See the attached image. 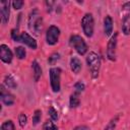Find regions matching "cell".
Here are the masks:
<instances>
[{
	"label": "cell",
	"instance_id": "cell-30",
	"mask_svg": "<svg viewBox=\"0 0 130 130\" xmlns=\"http://www.w3.org/2000/svg\"><path fill=\"white\" fill-rule=\"evenodd\" d=\"M54 4H55V2H53V1H46L45 2V5H46V8H47V11L48 12H51L52 11Z\"/></svg>",
	"mask_w": 130,
	"mask_h": 130
},
{
	"label": "cell",
	"instance_id": "cell-23",
	"mask_svg": "<svg viewBox=\"0 0 130 130\" xmlns=\"http://www.w3.org/2000/svg\"><path fill=\"white\" fill-rule=\"evenodd\" d=\"M1 130H15V126L11 120H7L2 123Z\"/></svg>",
	"mask_w": 130,
	"mask_h": 130
},
{
	"label": "cell",
	"instance_id": "cell-26",
	"mask_svg": "<svg viewBox=\"0 0 130 130\" xmlns=\"http://www.w3.org/2000/svg\"><path fill=\"white\" fill-rule=\"evenodd\" d=\"M18 122H19V126L21 128H23L25 125H26V122H27V118L25 116V114L23 113H20L19 116H18Z\"/></svg>",
	"mask_w": 130,
	"mask_h": 130
},
{
	"label": "cell",
	"instance_id": "cell-13",
	"mask_svg": "<svg viewBox=\"0 0 130 130\" xmlns=\"http://www.w3.org/2000/svg\"><path fill=\"white\" fill-rule=\"evenodd\" d=\"M81 68H82L81 61H80L77 57L73 56V57L70 59V69H71V71H72L73 73H75V74H78V73L80 72Z\"/></svg>",
	"mask_w": 130,
	"mask_h": 130
},
{
	"label": "cell",
	"instance_id": "cell-17",
	"mask_svg": "<svg viewBox=\"0 0 130 130\" xmlns=\"http://www.w3.org/2000/svg\"><path fill=\"white\" fill-rule=\"evenodd\" d=\"M79 94H76V93H72L70 95V99H69V105H70V108L74 109V108H77L80 104V100L78 98Z\"/></svg>",
	"mask_w": 130,
	"mask_h": 130
},
{
	"label": "cell",
	"instance_id": "cell-21",
	"mask_svg": "<svg viewBox=\"0 0 130 130\" xmlns=\"http://www.w3.org/2000/svg\"><path fill=\"white\" fill-rule=\"evenodd\" d=\"M43 130H58V128L52 120H47L43 125Z\"/></svg>",
	"mask_w": 130,
	"mask_h": 130
},
{
	"label": "cell",
	"instance_id": "cell-2",
	"mask_svg": "<svg viewBox=\"0 0 130 130\" xmlns=\"http://www.w3.org/2000/svg\"><path fill=\"white\" fill-rule=\"evenodd\" d=\"M86 64L92 78H98L101 69V57L98 53L90 51L86 56Z\"/></svg>",
	"mask_w": 130,
	"mask_h": 130
},
{
	"label": "cell",
	"instance_id": "cell-4",
	"mask_svg": "<svg viewBox=\"0 0 130 130\" xmlns=\"http://www.w3.org/2000/svg\"><path fill=\"white\" fill-rule=\"evenodd\" d=\"M51 88L54 92H59L61 89V69L59 67H52L49 71Z\"/></svg>",
	"mask_w": 130,
	"mask_h": 130
},
{
	"label": "cell",
	"instance_id": "cell-29",
	"mask_svg": "<svg viewBox=\"0 0 130 130\" xmlns=\"http://www.w3.org/2000/svg\"><path fill=\"white\" fill-rule=\"evenodd\" d=\"M19 36H20V34L18 35L17 29H12V30H11V38H12L14 41L19 42Z\"/></svg>",
	"mask_w": 130,
	"mask_h": 130
},
{
	"label": "cell",
	"instance_id": "cell-1",
	"mask_svg": "<svg viewBox=\"0 0 130 130\" xmlns=\"http://www.w3.org/2000/svg\"><path fill=\"white\" fill-rule=\"evenodd\" d=\"M27 24H28V28L35 35L38 36L42 32L44 24H43V18L40 14L39 9L35 8L34 10L30 11V13L28 15V19H27Z\"/></svg>",
	"mask_w": 130,
	"mask_h": 130
},
{
	"label": "cell",
	"instance_id": "cell-25",
	"mask_svg": "<svg viewBox=\"0 0 130 130\" xmlns=\"http://www.w3.org/2000/svg\"><path fill=\"white\" fill-rule=\"evenodd\" d=\"M121 13H122L123 16L130 14V1L125 2V3L122 5V7H121ZM123 16H122V17H123Z\"/></svg>",
	"mask_w": 130,
	"mask_h": 130
},
{
	"label": "cell",
	"instance_id": "cell-6",
	"mask_svg": "<svg viewBox=\"0 0 130 130\" xmlns=\"http://www.w3.org/2000/svg\"><path fill=\"white\" fill-rule=\"evenodd\" d=\"M117 43H118V32H115L111 37L107 45V58L110 61H116Z\"/></svg>",
	"mask_w": 130,
	"mask_h": 130
},
{
	"label": "cell",
	"instance_id": "cell-18",
	"mask_svg": "<svg viewBox=\"0 0 130 130\" xmlns=\"http://www.w3.org/2000/svg\"><path fill=\"white\" fill-rule=\"evenodd\" d=\"M14 52H15L16 57H17L18 59H20V60L24 59V58H25V56H26V51H25V49H24L23 47H21V46L15 47Z\"/></svg>",
	"mask_w": 130,
	"mask_h": 130
},
{
	"label": "cell",
	"instance_id": "cell-14",
	"mask_svg": "<svg viewBox=\"0 0 130 130\" xmlns=\"http://www.w3.org/2000/svg\"><path fill=\"white\" fill-rule=\"evenodd\" d=\"M31 68H32V75H34V79L36 82L39 81V79L41 78V75H42V68L40 66V64L38 63L37 60L32 61L31 63Z\"/></svg>",
	"mask_w": 130,
	"mask_h": 130
},
{
	"label": "cell",
	"instance_id": "cell-20",
	"mask_svg": "<svg viewBox=\"0 0 130 130\" xmlns=\"http://www.w3.org/2000/svg\"><path fill=\"white\" fill-rule=\"evenodd\" d=\"M42 119V111L41 110H36L32 114V124L36 126L41 122Z\"/></svg>",
	"mask_w": 130,
	"mask_h": 130
},
{
	"label": "cell",
	"instance_id": "cell-24",
	"mask_svg": "<svg viewBox=\"0 0 130 130\" xmlns=\"http://www.w3.org/2000/svg\"><path fill=\"white\" fill-rule=\"evenodd\" d=\"M48 114H49V117L51 118V120H52L53 122H55V121L58 120V112H57V110H56L54 107H50V108H49Z\"/></svg>",
	"mask_w": 130,
	"mask_h": 130
},
{
	"label": "cell",
	"instance_id": "cell-11",
	"mask_svg": "<svg viewBox=\"0 0 130 130\" xmlns=\"http://www.w3.org/2000/svg\"><path fill=\"white\" fill-rule=\"evenodd\" d=\"M0 98H1V102L5 106H8V107L9 106H12L14 104V102H15L14 96L10 92H8V91H6L4 89V85H1V94H0Z\"/></svg>",
	"mask_w": 130,
	"mask_h": 130
},
{
	"label": "cell",
	"instance_id": "cell-22",
	"mask_svg": "<svg viewBox=\"0 0 130 130\" xmlns=\"http://www.w3.org/2000/svg\"><path fill=\"white\" fill-rule=\"evenodd\" d=\"M84 89H85V84H84L82 81H77V82L74 84V93L79 94V93H81Z\"/></svg>",
	"mask_w": 130,
	"mask_h": 130
},
{
	"label": "cell",
	"instance_id": "cell-3",
	"mask_svg": "<svg viewBox=\"0 0 130 130\" xmlns=\"http://www.w3.org/2000/svg\"><path fill=\"white\" fill-rule=\"evenodd\" d=\"M69 44L70 46L79 54V55H85L88 48H87V45L86 43L84 42V40L78 36V35H73L70 37L69 39Z\"/></svg>",
	"mask_w": 130,
	"mask_h": 130
},
{
	"label": "cell",
	"instance_id": "cell-9",
	"mask_svg": "<svg viewBox=\"0 0 130 130\" xmlns=\"http://www.w3.org/2000/svg\"><path fill=\"white\" fill-rule=\"evenodd\" d=\"M0 14H1V21L3 24H6L9 21L10 17V2L9 1H1L0 2Z\"/></svg>",
	"mask_w": 130,
	"mask_h": 130
},
{
	"label": "cell",
	"instance_id": "cell-16",
	"mask_svg": "<svg viewBox=\"0 0 130 130\" xmlns=\"http://www.w3.org/2000/svg\"><path fill=\"white\" fill-rule=\"evenodd\" d=\"M4 85L7 88H15L17 86V83L15 79L12 77V75H6L4 78Z\"/></svg>",
	"mask_w": 130,
	"mask_h": 130
},
{
	"label": "cell",
	"instance_id": "cell-27",
	"mask_svg": "<svg viewBox=\"0 0 130 130\" xmlns=\"http://www.w3.org/2000/svg\"><path fill=\"white\" fill-rule=\"evenodd\" d=\"M59 59H60V55H59V53H53V54L49 57L48 62H49V64L53 65V64H55Z\"/></svg>",
	"mask_w": 130,
	"mask_h": 130
},
{
	"label": "cell",
	"instance_id": "cell-12",
	"mask_svg": "<svg viewBox=\"0 0 130 130\" xmlns=\"http://www.w3.org/2000/svg\"><path fill=\"white\" fill-rule=\"evenodd\" d=\"M104 31L107 37H110L113 32V18L110 15L104 18Z\"/></svg>",
	"mask_w": 130,
	"mask_h": 130
},
{
	"label": "cell",
	"instance_id": "cell-7",
	"mask_svg": "<svg viewBox=\"0 0 130 130\" xmlns=\"http://www.w3.org/2000/svg\"><path fill=\"white\" fill-rule=\"evenodd\" d=\"M60 37V28L56 25H50L46 32V42L50 46H54L58 43Z\"/></svg>",
	"mask_w": 130,
	"mask_h": 130
},
{
	"label": "cell",
	"instance_id": "cell-5",
	"mask_svg": "<svg viewBox=\"0 0 130 130\" xmlns=\"http://www.w3.org/2000/svg\"><path fill=\"white\" fill-rule=\"evenodd\" d=\"M81 27L87 38H91L94 30V20L91 13H85L81 19Z\"/></svg>",
	"mask_w": 130,
	"mask_h": 130
},
{
	"label": "cell",
	"instance_id": "cell-28",
	"mask_svg": "<svg viewBox=\"0 0 130 130\" xmlns=\"http://www.w3.org/2000/svg\"><path fill=\"white\" fill-rule=\"evenodd\" d=\"M11 4H12V7H13L15 10H19V9L22 8L24 2H23L22 0H14L13 2H11Z\"/></svg>",
	"mask_w": 130,
	"mask_h": 130
},
{
	"label": "cell",
	"instance_id": "cell-31",
	"mask_svg": "<svg viewBox=\"0 0 130 130\" xmlns=\"http://www.w3.org/2000/svg\"><path fill=\"white\" fill-rule=\"evenodd\" d=\"M73 130H90L89 127L85 126V125H79V126H76Z\"/></svg>",
	"mask_w": 130,
	"mask_h": 130
},
{
	"label": "cell",
	"instance_id": "cell-19",
	"mask_svg": "<svg viewBox=\"0 0 130 130\" xmlns=\"http://www.w3.org/2000/svg\"><path fill=\"white\" fill-rule=\"evenodd\" d=\"M118 121H119V115H116V116L108 123V125L106 126V128H105L104 130H115Z\"/></svg>",
	"mask_w": 130,
	"mask_h": 130
},
{
	"label": "cell",
	"instance_id": "cell-8",
	"mask_svg": "<svg viewBox=\"0 0 130 130\" xmlns=\"http://www.w3.org/2000/svg\"><path fill=\"white\" fill-rule=\"evenodd\" d=\"M0 59L3 63H6V64H10L12 62V59H13L12 51L5 44H2L0 46Z\"/></svg>",
	"mask_w": 130,
	"mask_h": 130
},
{
	"label": "cell",
	"instance_id": "cell-10",
	"mask_svg": "<svg viewBox=\"0 0 130 130\" xmlns=\"http://www.w3.org/2000/svg\"><path fill=\"white\" fill-rule=\"evenodd\" d=\"M19 42L23 43L24 45H26L27 47H29L30 49L32 50H36L38 48V44H37V41L27 32L25 31H22L20 32V36H19Z\"/></svg>",
	"mask_w": 130,
	"mask_h": 130
},
{
	"label": "cell",
	"instance_id": "cell-15",
	"mask_svg": "<svg viewBox=\"0 0 130 130\" xmlns=\"http://www.w3.org/2000/svg\"><path fill=\"white\" fill-rule=\"evenodd\" d=\"M122 31L125 36L130 35V14L122 17Z\"/></svg>",
	"mask_w": 130,
	"mask_h": 130
}]
</instances>
